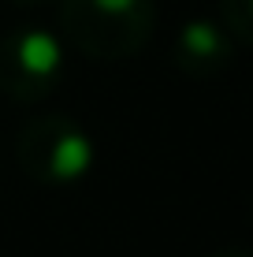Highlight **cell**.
<instances>
[{
    "label": "cell",
    "instance_id": "cell-1",
    "mask_svg": "<svg viewBox=\"0 0 253 257\" xmlns=\"http://www.w3.org/2000/svg\"><path fill=\"white\" fill-rule=\"evenodd\" d=\"M156 23L153 0H64L60 26L90 60H127L149 41Z\"/></svg>",
    "mask_w": 253,
    "mask_h": 257
},
{
    "label": "cell",
    "instance_id": "cell-3",
    "mask_svg": "<svg viewBox=\"0 0 253 257\" xmlns=\"http://www.w3.org/2000/svg\"><path fill=\"white\" fill-rule=\"evenodd\" d=\"M64 71V45L49 30H19L0 41V90L12 101H38Z\"/></svg>",
    "mask_w": 253,
    "mask_h": 257
},
{
    "label": "cell",
    "instance_id": "cell-6",
    "mask_svg": "<svg viewBox=\"0 0 253 257\" xmlns=\"http://www.w3.org/2000/svg\"><path fill=\"white\" fill-rule=\"evenodd\" d=\"M216 257H246V253H242V250H220Z\"/></svg>",
    "mask_w": 253,
    "mask_h": 257
},
{
    "label": "cell",
    "instance_id": "cell-7",
    "mask_svg": "<svg viewBox=\"0 0 253 257\" xmlns=\"http://www.w3.org/2000/svg\"><path fill=\"white\" fill-rule=\"evenodd\" d=\"M15 4H26V8H34V4H41V0H15Z\"/></svg>",
    "mask_w": 253,
    "mask_h": 257
},
{
    "label": "cell",
    "instance_id": "cell-5",
    "mask_svg": "<svg viewBox=\"0 0 253 257\" xmlns=\"http://www.w3.org/2000/svg\"><path fill=\"white\" fill-rule=\"evenodd\" d=\"M223 30L234 34V41H242V45L249 41V30H253L249 0H227V4H223Z\"/></svg>",
    "mask_w": 253,
    "mask_h": 257
},
{
    "label": "cell",
    "instance_id": "cell-2",
    "mask_svg": "<svg viewBox=\"0 0 253 257\" xmlns=\"http://www.w3.org/2000/svg\"><path fill=\"white\" fill-rule=\"evenodd\" d=\"M15 157H19L23 172L34 183H49V187H71L78 183L93 164V142L67 116H41L30 119L19 131L15 142Z\"/></svg>",
    "mask_w": 253,
    "mask_h": 257
},
{
    "label": "cell",
    "instance_id": "cell-4",
    "mask_svg": "<svg viewBox=\"0 0 253 257\" xmlns=\"http://www.w3.org/2000/svg\"><path fill=\"white\" fill-rule=\"evenodd\" d=\"M231 60V38L227 30H220L216 23H186L179 30L175 38V64L179 71H186V75H216V71H223Z\"/></svg>",
    "mask_w": 253,
    "mask_h": 257
}]
</instances>
